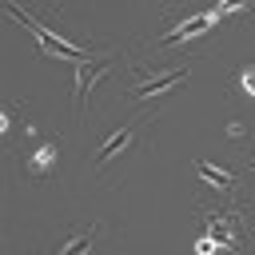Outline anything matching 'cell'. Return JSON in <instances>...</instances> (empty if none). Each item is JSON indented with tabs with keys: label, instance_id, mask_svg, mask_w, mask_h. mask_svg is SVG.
I'll return each instance as SVG.
<instances>
[{
	"label": "cell",
	"instance_id": "1",
	"mask_svg": "<svg viewBox=\"0 0 255 255\" xmlns=\"http://www.w3.org/2000/svg\"><path fill=\"white\" fill-rule=\"evenodd\" d=\"M211 239L219 247H239L243 243V223L239 215H211Z\"/></svg>",
	"mask_w": 255,
	"mask_h": 255
},
{
	"label": "cell",
	"instance_id": "2",
	"mask_svg": "<svg viewBox=\"0 0 255 255\" xmlns=\"http://www.w3.org/2000/svg\"><path fill=\"white\" fill-rule=\"evenodd\" d=\"M76 68H80V72H76V108H84L88 88H92V76H104L108 68H104V64H92V60H88V64H76Z\"/></svg>",
	"mask_w": 255,
	"mask_h": 255
},
{
	"label": "cell",
	"instance_id": "3",
	"mask_svg": "<svg viewBox=\"0 0 255 255\" xmlns=\"http://www.w3.org/2000/svg\"><path fill=\"white\" fill-rule=\"evenodd\" d=\"M183 76H187L183 68H179V72H171V76H155V80H147V84H139V88H135L131 96H135V100H143V96H155V92H167V88H175V84H183Z\"/></svg>",
	"mask_w": 255,
	"mask_h": 255
},
{
	"label": "cell",
	"instance_id": "4",
	"mask_svg": "<svg viewBox=\"0 0 255 255\" xmlns=\"http://www.w3.org/2000/svg\"><path fill=\"white\" fill-rule=\"evenodd\" d=\"M131 135H135V128H120V131H116V135H112V139H108V143L96 151V167H104V163H108L116 151H124V147L131 143Z\"/></svg>",
	"mask_w": 255,
	"mask_h": 255
},
{
	"label": "cell",
	"instance_id": "5",
	"mask_svg": "<svg viewBox=\"0 0 255 255\" xmlns=\"http://www.w3.org/2000/svg\"><path fill=\"white\" fill-rule=\"evenodd\" d=\"M195 175H199V179H207L215 191H227V187H235L231 171H219V167H211V163H195Z\"/></svg>",
	"mask_w": 255,
	"mask_h": 255
},
{
	"label": "cell",
	"instance_id": "6",
	"mask_svg": "<svg viewBox=\"0 0 255 255\" xmlns=\"http://www.w3.org/2000/svg\"><path fill=\"white\" fill-rule=\"evenodd\" d=\"M52 163H56V143H40V151L28 159V171L44 175V171H52Z\"/></svg>",
	"mask_w": 255,
	"mask_h": 255
},
{
	"label": "cell",
	"instance_id": "7",
	"mask_svg": "<svg viewBox=\"0 0 255 255\" xmlns=\"http://www.w3.org/2000/svg\"><path fill=\"white\" fill-rule=\"evenodd\" d=\"M92 239H96V235H92V231H84V235H76L72 243H64V247H60V255H88V251H92Z\"/></svg>",
	"mask_w": 255,
	"mask_h": 255
},
{
	"label": "cell",
	"instance_id": "8",
	"mask_svg": "<svg viewBox=\"0 0 255 255\" xmlns=\"http://www.w3.org/2000/svg\"><path fill=\"white\" fill-rule=\"evenodd\" d=\"M243 84H247V88H251V92H255V76H243Z\"/></svg>",
	"mask_w": 255,
	"mask_h": 255
},
{
	"label": "cell",
	"instance_id": "9",
	"mask_svg": "<svg viewBox=\"0 0 255 255\" xmlns=\"http://www.w3.org/2000/svg\"><path fill=\"white\" fill-rule=\"evenodd\" d=\"M251 171H255V155H251Z\"/></svg>",
	"mask_w": 255,
	"mask_h": 255
}]
</instances>
